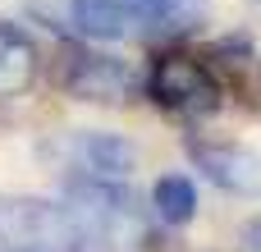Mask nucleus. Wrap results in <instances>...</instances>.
Returning a JSON list of instances; mask_svg holds the SVG:
<instances>
[{
  "label": "nucleus",
  "instance_id": "obj_6",
  "mask_svg": "<svg viewBox=\"0 0 261 252\" xmlns=\"http://www.w3.org/2000/svg\"><path fill=\"white\" fill-rule=\"evenodd\" d=\"M193 165L234 197H261V152L248 142H216V138H188Z\"/></svg>",
  "mask_w": 261,
  "mask_h": 252
},
{
  "label": "nucleus",
  "instance_id": "obj_3",
  "mask_svg": "<svg viewBox=\"0 0 261 252\" xmlns=\"http://www.w3.org/2000/svg\"><path fill=\"white\" fill-rule=\"evenodd\" d=\"M142 92L161 110L184 115V119H202L225 106L216 69L206 64V55H193V51H161L151 69L142 73Z\"/></svg>",
  "mask_w": 261,
  "mask_h": 252
},
{
  "label": "nucleus",
  "instance_id": "obj_2",
  "mask_svg": "<svg viewBox=\"0 0 261 252\" xmlns=\"http://www.w3.org/2000/svg\"><path fill=\"white\" fill-rule=\"evenodd\" d=\"M92 234L69 202L0 197V252H87Z\"/></svg>",
  "mask_w": 261,
  "mask_h": 252
},
{
  "label": "nucleus",
  "instance_id": "obj_7",
  "mask_svg": "<svg viewBox=\"0 0 261 252\" xmlns=\"http://www.w3.org/2000/svg\"><path fill=\"white\" fill-rule=\"evenodd\" d=\"M69 170L92 179H128L138 170V147L115 133H73L69 138Z\"/></svg>",
  "mask_w": 261,
  "mask_h": 252
},
{
  "label": "nucleus",
  "instance_id": "obj_4",
  "mask_svg": "<svg viewBox=\"0 0 261 252\" xmlns=\"http://www.w3.org/2000/svg\"><path fill=\"white\" fill-rule=\"evenodd\" d=\"M69 207L87 225L92 243H142L147 220L138 197L124 188V179H92V174H69Z\"/></svg>",
  "mask_w": 261,
  "mask_h": 252
},
{
  "label": "nucleus",
  "instance_id": "obj_9",
  "mask_svg": "<svg viewBox=\"0 0 261 252\" xmlns=\"http://www.w3.org/2000/svg\"><path fill=\"white\" fill-rule=\"evenodd\" d=\"M151 216L161 225H188L197 216V188L188 174H161L156 188H151Z\"/></svg>",
  "mask_w": 261,
  "mask_h": 252
},
{
  "label": "nucleus",
  "instance_id": "obj_10",
  "mask_svg": "<svg viewBox=\"0 0 261 252\" xmlns=\"http://www.w3.org/2000/svg\"><path fill=\"white\" fill-rule=\"evenodd\" d=\"M243 252H261V216L243 225Z\"/></svg>",
  "mask_w": 261,
  "mask_h": 252
},
{
  "label": "nucleus",
  "instance_id": "obj_8",
  "mask_svg": "<svg viewBox=\"0 0 261 252\" xmlns=\"http://www.w3.org/2000/svg\"><path fill=\"white\" fill-rule=\"evenodd\" d=\"M41 78V51L28 37V28L0 18V101H18Z\"/></svg>",
  "mask_w": 261,
  "mask_h": 252
},
{
  "label": "nucleus",
  "instance_id": "obj_5",
  "mask_svg": "<svg viewBox=\"0 0 261 252\" xmlns=\"http://www.w3.org/2000/svg\"><path fill=\"white\" fill-rule=\"evenodd\" d=\"M60 87L73 101H96V106H124L142 92V73L106 51H87L73 46L64 51V69H60Z\"/></svg>",
  "mask_w": 261,
  "mask_h": 252
},
{
  "label": "nucleus",
  "instance_id": "obj_1",
  "mask_svg": "<svg viewBox=\"0 0 261 252\" xmlns=\"http://www.w3.org/2000/svg\"><path fill=\"white\" fill-rule=\"evenodd\" d=\"M211 0H69V23L87 41L184 37L206 18Z\"/></svg>",
  "mask_w": 261,
  "mask_h": 252
},
{
  "label": "nucleus",
  "instance_id": "obj_11",
  "mask_svg": "<svg viewBox=\"0 0 261 252\" xmlns=\"http://www.w3.org/2000/svg\"><path fill=\"white\" fill-rule=\"evenodd\" d=\"M257 5H261V0H257Z\"/></svg>",
  "mask_w": 261,
  "mask_h": 252
}]
</instances>
